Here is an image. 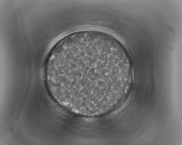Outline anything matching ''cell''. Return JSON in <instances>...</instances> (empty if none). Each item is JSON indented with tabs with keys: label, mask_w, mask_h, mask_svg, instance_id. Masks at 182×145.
I'll list each match as a JSON object with an SVG mask.
<instances>
[{
	"label": "cell",
	"mask_w": 182,
	"mask_h": 145,
	"mask_svg": "<svg viewBox=\"0 0 182 145\" xmlns=\"http://www.w3.org/2000/svg\"><path fill=\"white\" fill-rule=\"evenodd\" d=\"M106 64L97 54L69 58L60 56L50 62L48 80L71 99H91L103 96L109 87L105 76Z\"/></svg>",
	"instance_id": "cell-1"
}]
</instances>
